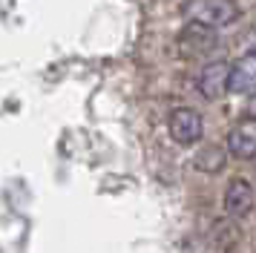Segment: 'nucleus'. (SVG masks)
I'll return each instance as SVG.
<instances>
[{
	"instance_id": "f257e3e1",
	"label": "nucleus",
	"mask_w": 256,
	"mask_h": 253,
	"mask_svg": "<svg viewBox=\"0 0 256 253\" xmlns=\"http://www.w3.org/2000/svg\"><path fill=\"white\" fill-rule=\"evenodd\" d=\"M184 23H202L210 29H224L242 18L236 0H184L182 3Z\"/></svg>"
},
{
	"instance_id": "f03ea898",
	"label": "nucleus",
	"mask_w": 256,
	"mask_h": 253,
	"mask_svg": "<svg viewBox=\"0 0 256 253\" xmlns=\"http://www.w3.org/2000/svg\"><path fill=\"white\" fill-rule=\"evenodd\" d=\"M167 130H170V138H173L176 144L193 147V144L202 141V136H204V121H202V115H198L196 110L178 106V110H173L170 118H167Z\"/></svg>"
},
{
	"instance_id": "7ed1b4c3",
	"label": "nucleus",
	"mask_w": 256,
	"mask_h": 253,
	"mask_svg": "<svg viewBox=\"0 0 256 253\" xmlns=\"http://www.w3.org/2000/svg\"><path fill=\"white\" fill-rule=\"evenodd\" d=\"M219 46L216 29L202 26V23H184V29L178 32V52L184 58H208Z\"/></svg>"
},
{
	"instance_id": "20e7f679",
	"label": "nucleus",
	"mask_w": 256,
	"mask_h": 253,
	"mask_svg": "<svg viewBox=\"0 0 256 253\" xmlns=\"http://www.w3.org/2000/svg\"><path fill=\"white\" fill-rule=\"evenodd\" d=\"M228 92L242 95V98H254V92H256V55H254V49H248L236 64L228 66Z\"/></svg>"
},
{
	"instance_id": "39448f33",
	"label": "nucleus",
	"mask_w": 256,
	"mask_h": 253,
	"mask_svg": "<svg viewBox=\"0 0 256 253\" xmlns=\"http://www.w3.org/2000/svg\"><path fill=\"white\" fill-rule=\"evenodd\" d=\"M228 60H210L196 78V90L208 101H222L228 95Z\"/></svg>"
},
{
	"instance_id": "423d86ee",
	"label": "nucleus",
	"mask_w": 256,
	"mask_h": 253,
	"mask_svg": "<svg viewBox=\"0 0 256 253\" xmlns=\"http://www.w3.org/2000/svg\"><path fill=\"white\" fill-rule=\"evenodd\" d=\"M228 156L239 161H254L256 156V124L250 115H244L239 124L228 132Z\"/></svg>"
},
{
	"instance_id": "0eeeda50",
	"label": "nucleus",
	"mask_w": 256,
	"mask_h": 253,
	"mask_svg": "<svg viewBox=\"0 0 256 253\" xmlns=\"http://www.w3.org/2000/svg\"><path fill=\"white\" fill-rule=\"evenodd\" d=\"M224 210L233 218H244L254 210V184L248 178H233L224 190Z\"/></svg>"
},
{
	"instance_id": "6e6552de",
	"label": "nucleus",
	"mask_w": 256,
	"mask_h": 253,
	"mask_svg": "<svg viewBox=\"0 0 256 253\" xmlns=\"http://www.w3.org/2000/svg\"><path fill=\"white\" fill-rule=\"evenodd\" d=\"M224 161H228V150H222V147H202L196 152L193 164H196V170H202V172H219L222 167H224Z\"/></svg>"
}]
</instances>
